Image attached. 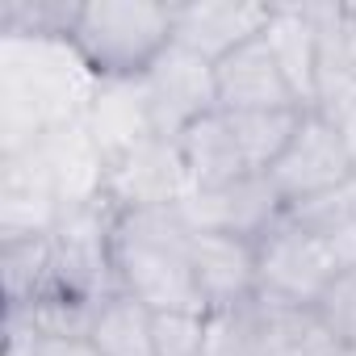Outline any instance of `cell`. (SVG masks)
<instances>
[{
    "label": "cell",
    "mask_w": 356,
    "mask_h": 356,
    "mask_svg": "<svg viewBox=\"0 0 356 356\" xmlns=\"http://www.w3.org/2000/svg\"><path fill=\"white\" fill-rule=\"evenodd\" d=\"M30 151L42 159L51 185H55V193H59L63 214L84 210V206H97V202L105 197L109 159H105V151L97 147V138L88 134L84 122H67V126L47 130Z\"/></svg>",
    "instance_id": "obj_11"
},
{
    "label": "cell",
    "mask_w": 356,
    "mask_h": 356,
    "mask_svg": "<svg viewBox=\"0 0 356 356\" xmlns=\"http://www.w3.org/2000/svg\"><path fill=\"white\" fill-rule=\"evenodd\" d=\"M273 22V5L260 0H189L172 5V38L176 47H189L193 55L222 63L243 42L260 38Z\"/></svg>",
    "instance_id": "obj_10"
},
{
    "label": "cell",
    "mask_w": 356,
    "mask_h": 356,
    "mask_svg": "<svg viewBox=\"0 0 356 356\" xmlns=\"http://www.w3.org/2000/svg\"><path fill=\"white\" fill-rule=\"evenodd\" d=\"M172 42V5L151 0H84L72 30V47L97 80H138Z\"/></svg>",
    "instance_id": "obj_3"
},
{
    "label": "cell",
    "mask_w": 356,
    "mask_h": 356,
    "mask_svg": "<svg viewBox=\"0 0 356 356\" xmlns=\"http://www.w3.org/2000/svg\"><path fill=\"white\" fill-rule=\"evenodd\" d=\"M348 356H356V352H348Z\"/></svg>",
    "instance_id": "obj_31"
},
{
    "label": "cell",
    "mask_w": 356,
    "mask_h": 356,
    "mask_svg": "<svg viewBox=\"0 0 356 356\" xmlns=\"http://www.w3.org/2000/svg\"><path fill=\"white\" fill-rule=\"evenodd\" d=\"M335 126H339V134H343V143H348V155H352V163H356V105H352L343 118H335Z\"/></svg>",
    "instance_id": "obj_28"
},
{
    "label": "cell",
    "mask_w": 356,
    "mask_h": 356,
    "mask_svg": "<svg viewBox=\"0 0 356 356\" xmlns=\"http://www.w3.org/2000/svg\"><path fill=\"white\" fill-rule=\"evenodd\" d=\"M206 356H260V314L256 298L235 310H210Z\"/></svg>",
    "instance_id": "obj_24"
},
{
    "label": "cell",
    "mask_w": 356,
    "mask_h": 356,
    "mask_svg": "<svg viewBox=\"0 0 356 356\" xmlns=\"http://www.w3.org/2000/svg\"><path fill=\"white\" fill-rule=\"evenodd\" d=\"M214 88L222 113H260V109H302L293 84L285 80L273 47L260 38L231 51L222 63H214Z\"/></svg>",
    "instance_id": "obj_12"
},
{
    "label": "cell",
    "mask_w": 356,
    "mask_h": 356,
    "mask_svg": "<svg viewBox=\"0 0 356 356\" xmlns=\"http://www.w3.org/2000/svg\"><path fill=\"white\" fill-rule=\"evenodd\" d=\"M176 151L185 159V172H189V185L193 193H210V189H227L243 176H252L239 143H235V130H231V118L222 109L197 118L193 126H185L176 134Z\"/></svg>",
    "instance_id": "obj_15"
},
{
    "label": "cell",
    "mask_w": 356,
    "mask_h": 356,
    "mask_svg": "<svg viewBox=\"0 0 356 356\" xmlns=\"http://www.w3.org/2000/svg\"><path fill=\"white\" fill-rule=\"evenodd\" d=\"M189 222L176 206L126 210L113 222V273L118 289L138 298L147 310H206L193 264Z\"/></svg>",
    "instance_id": "obj_2"
},
{
    "label": "cell",
    "mask_w": 356,
    "mask_h": 356,
    "mask_svg": "<svg viewBox=\"0 0 356 356\" xmlns=\"http://www.w3.org/2000/svg\"><path fill=\"white\" fill-rule=\"evenodd\" d=\"M9 327H17V323H9ZM26 343H30V356H101L88 335H34V331H26Z\"/></svg>",
    "instance_id": "obj_27"
},
{
    "label": "cell",
    "mask_w": 356,
    "mask_h": 356,
    "mask_svg": "<svg viewBox=\"0 0 356 356\" xmlns=\"http://www.w3.org/2000/svg\"><path fill=\"white\" fill-rule=\"evenodd\" d=\"M63 218L59 193L34 151L0 155V243L51 235Z\"/></svg>",
    "instance_id": "obj_13"
},
{
    "label": "cell",
    "mask_w": 356,
    "mask_h": 356,
    "mask_svg": "<svg viewBox=\"0 0 356 356\" xmlns=\"http://www.w3.org/2000/svg\"><path fill=\"white\" fill-rule=\"evenodd\" d=\"M343 273L331 239L293 222L289 214L256 243V298L277 306H318L327 285Z\"/></svg>",
    "instance_id": "obj_4"
},
{
    "label": "cell",
    "mask_w": 356,
    "mask_h": 356,
    "mask_svg": "<svg viewBox=\"0 0 356 356\" xmlns=\"http://www.w3.org/2000/svg\"><path fill=\"white\" fill-rule=\"evenodd\" d=\"M193 193L185 159L172 138H147L122 155L109 159L105 172V202L126 214V210H159V206H181Z\"/></svg>",
    "instance_id": "obj_7"
},
{
    "label": "cell",
    "mask_w": 356,
    "mask_h": 356,
    "mask_svg": "<svg viewBox=\"0 0 356 356\" xmlns=\"http://www.w3.org/2000/svg\"><path fill=\"white\" fill-rule=\"evenodd\" d=\"M318 17V55H314V105L323 118H343L356 105V59L348 47L343 5H314Z\"/></svg>",
    "instance_id": "obj_17"
},
{
    "label": "cell",
    "mask_w": 356,
    "mask_h": 356,
    "mask_svg": "<svg viewBox=\"0 0 356 356\" xmlns=\"http://www.w3.org/2000/svg\"><path fill=\"white\" fill-rule=\"evenodd\" d=\"M189 264L206 310H235L256 298V243L222 231H193Z\"/></svg>",
    "instance_id": "obj_14"
},
{
    "label": "cell",
    "mask_w": 356,
    "mask_h": 356,
    "mask_svg": "<svg viewBox=\"0 0 356 356\" xmlns=\"http://www.w3.org/2000/svg\"><path fill=\"white\" fill-rule=\"evenodd\" d=\"M343 22H348V47H352V59H356V5H343Z\"/></svg>",
    "instance_id": "obj_30"
},
{
    "label": "cell",
    "mask_w": 356,
    "mask_h": 356,
    "mask_svg": "<svg viewBox=\"0 0 356 356\" xmlns=\"http://www.w3.org/2000/svg\"><path fill=\"white\" fill-rule=\"evenodd\" d=\"M306 109H260V113H227L231 118V130H235V143L248 159L252 172H268L281 151L289 147V138L298 134V122H302Z\"/></svg>",
    "instance_id": "obj_22"
},
{
    "label": "cell",
    "mask_w": 356,
    "mask_h": 356,
    "mask_svg": "<svg viewBox=\"0 0 356 356\" xmlns=\"http://www.w3.org/2000/svg\"><path fill=\"white\" fill-rule=\"evenodd\" d=\"M176 210L189 222V231H222V235H239V239H252V243H260L289 214L264 172H252V176H243V181H235L227 189L189 193Z\"/></svg>",
    "instance_id": "obj_9"
},
{
    "label": "cell",
    "mask_w": 356,
    "mask_h": 356,
    "mask_svg": "<svg viewBox=\"0 0 356 356\" xmlns=\"http://www.w3.org/2000/svg\"><path fill=\"white\" fill-rule=\"evenodd\" d=\"M113 222H118V210L105 197L97 206L63 214L59 227L51 231V281H47V289L72 293L84 302H105L109 293H118Z\"/></svg>",
    "instance_id": "obj_5"
},
{
    "label": "cell",
    "mask_w": 356,
    "mask_h": 356,
    "mask_svg": "<svg viewBox=\"0 0 356 356\" xmlns=\"http://www.w3.org/2000/svg\"><path fill=\"white\" fill-rule=\"evenodd\" d=\"M210 310H151L155 356H206Z\"/></svg>",
    "instance_id": "obj_25"
},
{
    "label": "cell",
    "mask_w": 356,
    "mask_h": 356,
    "mask_svg": "<svg viewBox=\"0 0 356 356\" xmlns=\"http://www.w3.org/2000/svg\"><path fill=\"white\" fill-rule=\"evenodd\" d=\"M260 356H348L314 306H277L256 298Z\"/></svg>",
    "instance_id": "obj_19"
},
{
    "label": "cell",
    "mask_w": 356,
    "mask_h": 356,
    "mask_svg": "<svg viewBox=\"0 0 356 356\" xmlns=\"http://www.w3.org/2000/svg\"><path fill=\"white\" fill-rule=\"evenodd\" d=\"M97 84L72 38H0V155H22L47 130L84 122Z\"/></svg>",
    "instance_id": "obj_1"
},
{
    "label": "cell",
    "mask_w": 356,
    "mask_h": 356,
    "mask_svg": "<svg viewBox=\"0 0 356 356\" xmlns=\"http://www.w3.org/2000/svg\"><path fill=\"white\" fill-rule=\"evenodd\" d=\"M285 80L293 84L302 109L314 105V55H318V17L314 5H273V22L264 30Z\"/></svg>",
    "instance_id": "obj_18"
},
{
    "label": "cell",
    "mask_w": 356,
    "mask_h": 356,
    "mask_svg": "<svg viewBox=\"0 0 356 356\" xmlns=\"http://www.w3.org/2000/svg\"><path fill=\"white\" fill-rule=\"evenodd\" d=\"M76 17V0H5L0 5V38H72Z\"/></svg>",
    "instance_id": "obj_23"
},
{
    "label": "cell",
    "mask_w": 356,
    "mask_h": 356,
    "mask_svg": "<svg viewBox=\"0 0 356 356\" xmlns=\"http://www.w3.org/2000/svg\"><path fill=\"white\" fill-rule=\"evenodd\" d=\"M0 277H5L9 314L26 310L51 281V235L5 239L0 243Z\"/></svg>",
    "instance_id": "obj_21"
},
{
    "label": "cell",
    "mask_w": 356,
    "mask_h": 356,
    "mask_svg": "<svg viewBox=\"0 0 356 356\" xmlns=\"http://www.w3.org/2000/svg\"><path fill=\"white\" fill-rule=\"evenodd\" d=\"M9 356H30V343H26L22 327H9Z\"/></svg>",
    "instance_id": "obj_29"
},
{
    "label": "cell",
    "mask_w": 356,
    "mask_h": 356,
    "mask_svg": "<svg viewBox=\"0 0 356 356\" xmlns=\"http://www.w3.org/2000/svg\"><path fill=\"white\" fill-rule=\"evenodd\" d=\"M84 126L97 138V147L105 151V159L155 138V122H151V101H147L143 76L138 80H101L97 97H92V105L84 113Z\"/></svg>",
    "instance_id": "obj_16"
},
{
    "label": "cell",
    "mask_w": 356,
    "mask_h": 356,
    "mask_svg": "<svg viewBox=\"0 0 356 356\" xmlns=\"http://www.w3.org/2000/svg\"><path fill=\"white\" fill-rule=\"evenodd\" d=\"M88 339L101 356H155V339H151V310L130 298V293H109L88 327Z\"/></svg>",
    "instance_id": "obj_20"
},
{
    "label": "cell",
    "mask_w": 356,
    "mask_h": 356,
    "mask_svg": "<svg viewBox=\"0 0 356 356\" xmlns=\"http://www.w3.org/2000/svg\"><path fill=\"white\" fill-rule=\"evenodd\" d=\"M147 101H151V122L159 138L181 134L185 126H193L197 118L218 109V88H214V63L193 55L189 47H168L159 55V63L143 76Z\"/></svg>",
    "instance_id": "obj_8"
},
{
    "label": "cell",
    "mask_w": 356,
    "mask_h": 356,
    "mask_svg": "<svg viewBox=\"0 0 356 356\" xmlns=\"http://www.w3.org/2000/svg\"><path fill=\"white\" fill-rule=\"evenodd\" d=\"M318 318L327 323V331L343 343V352H356V264L352 268H343L331 285H327V293L318 298Z\"/></svg>",
    "instance_id": "obj_26"
},
{
    "label": "cell",
    "mask_w": 356,
    "mask_h": 356,
    "mask_svg": "<svg viewBox=\"0 0 356 356\" xmlns=\"http://www.w3.org/2000/svg\"><path fill=\"white\" fill-rule=\"evenodd\" d=\"M277 197L285 202V210L306 206L323 193H335L343 185L356 181V163L348 155V143L339 134V126L331 118H323L318 109H306L298 122V134L289 138V147L281 151V159L264 172Z\"/></svg>",
    "instance_id": "obj_6"
}]
</instances>
